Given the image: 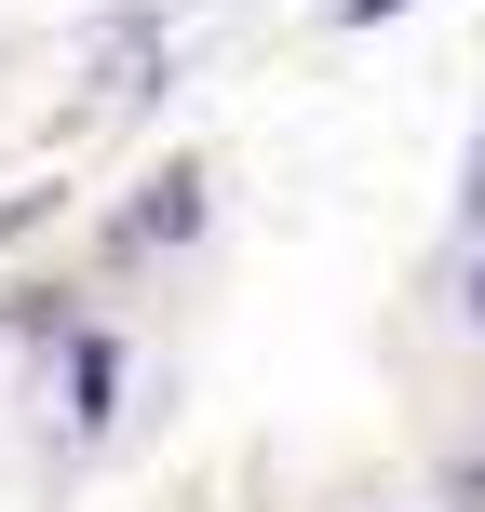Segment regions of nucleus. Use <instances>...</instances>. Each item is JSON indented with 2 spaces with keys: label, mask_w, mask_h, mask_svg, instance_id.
I'll use <instances>...</instances> for the list:
<instances>
[{
  "label": "nucleus",
  "mask_w": 485,
  "mask_h": 512,
  "mask_svg": "<svg viewBox=\"0 0 485 512\" xmlns=\"http://www.w3.org/2000/svg\"><path fill=\"white\" fill-rule=\"evenodd\" d=\"M189 230H203V162H162V176L122 203V243L149 256V243H189Z\"/></svg>",
  "instance_id": "f257e3e1"
},
{
  "label": "nucleus",
  "mask_w": 485,
  "mask_h": 512,
  "mask_svg": "<svg viewBox=\"0 0 485 512\" xmlns=\"http://www.w3.org/2000/svg\"><path fill=\"white\" fill-rule=\"evenodd\" d=\"M95 95H108V108H135V95H162V27H149V14H122V27H95Z\"/></svg>",
  "instance_id": "f03ea898"
},
{
  "label": "nucleus",
  "mask_w": 485,
  "mask_h": 512,
  "mask_svg": "<svg viewBox=\"0 0 485 512\" xmlns=\"http://www.w3.org/2000/svg\"><path fill=\"white\" fill-rule=\"evenodd\" d=\"M68 418H81V432L108 418V337H81V351H68Z\"/></svg>",
  "instance_id": "7ed1b4c3"
},
{
  "label": "nucleus",
  "mask_w": 485,
  "mask_h": 512,
  "mask_svg": "<svg viewBox=\"0 0 485 512\" xmlns=\"http://www.w3.org/2000/svg\"><path fill=\"white\" fill-rule=\"evenodd\" d=\"M378 14H405V0H351V27H378Z\"/></svg>",
  "instance_id": "20e7f679"
},
{
  "label": "nucleus",
  "mask_w": 485,
  "mask_h": 512,
  "mask_svg": "<svg viewBox=\"0 0 485 512\" xmlns=\"http://www.w3.org/2000/svg\"><path fill=\"white\" fill-rule=\"evenodd\" d=\"M459 203H472V216H485V149H472V189H459Z\"/></svg>",
  "instance_id": "39448f33"
},
{
  "label": "nucleus",
  "mask_w": 485,
  "mask_h": 512,
  "mask_svg": "<svg viewBox=\"0 0 485 512\" xmlns=\"http://www.w3.org/2000/svg\"><path fill=\"white\" fill-rule=\"evenodd\" d=\"M472 324H485V283H472Z\"/></svg>",
  "instance_id": "423d86ee"
}]
</instances>
